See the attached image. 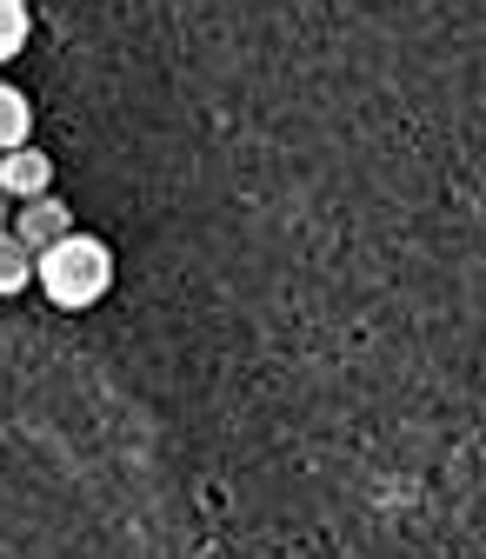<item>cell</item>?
Here are the masks:
<instances>
[{
	"instance_id": "1",
	"label": "cell",
	"mask_w": 486,
	"mask_h": 559,
	"mask_svg": "<svg viewBox=\"0 0 486 559\" xmlns=\"http://www.w3.org/2000/svg\"><path fill=\"white\" fill-rule=\"evenodd\" d=\"M34 287L60 307V313H87L114 294V247L87 227L60 234L54 247L34 253Z\"/></svg>"
},
{
	"instance_id": "2",
	"label": "cell",
	"mask_w": 486,
	"mask_h": 559,
	"mask_svg": "<svg viewBox=\"0 0 486 559\" xmlns=\"http://www.w3.org/2000/svg\"><path fill=\"white\" fill-rule=\"evenodd\" d=\"M8 234H14L27 253H40V247H54L60 234H74V214H67L60 193H40V200H21V214L8 221Z\"/></svg>"
},
{
	"instance_id": "3",
	"label": "cell",
	"mask_w": 486,
	"mask_h": 559,
	"mask_svg": "<svg viewBox=\"0 0 486 559\" xmlns=\"http://www.w3.org/2000/svg\"><path fill=\"white\" fill-rule=\"evenodd\" d=\"M0 193L8 200H40V193H54V160L34 147H14V154H0Z\"/></svg>"
},
{
	"instance_id": "4",
	"label": "cell",
	"mask_w": 486,
	"mask_h": 559,
	"mask_svg": "<svg viewBox=\"0 0 486 559\" xmlns=\"http://www.w3.org/2000/svg\"><path fill=\"white\" fill-rule=\"evenodd\" d=\"M27 133H34V100L14 81H0V154L27 147Z\"/></svg>"
},
{
	"instance_id": "5",
	"label": "cell",
	"mask_w": 486,
	"mask_h": 559,
	"mask_svg": "<svg viewBox=\"0 0 486 559\" xmlns=\"http://www.w3.org/2000/svg\"><path fill=\"white\" fill-rule=\"evenodd\" d=\"M34 287V253L14 240V234H0V300H14Z\"/></svg>"
},
{
	"instance_id": "6",
	"label": "cell",
	"mask_w": 486,
	"mask_h": 559,
	"mask_svg": "<svg viewBox=\"0 0 486 559\" xmlns=\"http://www.w3.org/2000/svg\"><path fill=\"white\" fill-rule=\"evenodd\" d=\"M27 34H34V8L27 0H0V67L27 53Z\"/></svg>"
},
{
	"instance_id": "7",
	"label": "cell",
	"mask_w": 486,
	"mask_h": 559,
	"mask_svg": "<svg viewBox=\"0 0 486 559\" xmlns=\"http://www.w3.org/2000/svg\"><path fill=\"white\" fill-rule=\"evenodd\" d=\"M8 221H14V200H8V193H0V234H8Z\"/></svg>"
}]
</instances>
